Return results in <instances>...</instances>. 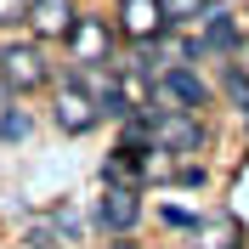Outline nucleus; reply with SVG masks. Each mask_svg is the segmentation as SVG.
I'll list each match as a JSON object with an SVG mask.
<instances>
[{
	"mask_svg": "<svg viewBox=\"0 0 249 249\" xmlns=\"http://www.w3.org/2000/svg\"><path fill=\"white\" fill-rule=\"evenodd\" d=\"M204 142H210V124L198 113H187V108H159L153 113V153L193 159V153H204Z\"/></svg>",
	"mask_w": 249,
	"mask_h": 249,
	"instance_id": "nucleus-1",
	"label": "nucleus"
},
{
	"mask_svg": "<svg viewBox=\"0 0 249 249\" xmlns=\"http://www.w3.org/2000/svg\"><path fill=\"white\" fill-rule=\"evenodd\" d=\"M113 34H119V23H108V17H74V34L62 46H68L74 68H113Z\"/></svg>",
	"mask_w": 249,
	"mask_h": 249,
	"instance_id": "nucleus-2",
	"label": "nucleus"
},
{
	"mask_svg": "<svg viewBox=\"0 0 249 249\" xmlns=\"http://www.w3.org/2000/svg\"><path fill=\"white\" fill-rule=\"evenodd\" d=\"M0 85H6V91H17V96L51 85V62H46V51L34 46V40L6 46V51H0Z\"/></svg>",
	"mask_w": 249,
	"mask_h": 249,
	"instance_id": "nucleus-3",
	"label": "nucleus"
},
{
	"mask_svg": "<svg viewBox=\"0 0 249 249\" xmlns=\"http://www.w3.org/2000/svg\"><path fill=\"white\" fill-rule=\"evenodd\" d=\"M51 119H57L62 136H85V130H96L102 124V108H96V96L79 85L74 74L57 85V108H51Z\"/></svg>",
	"mask_w": 249,
	"mask_h": 249,
	"instance_id": "nucleus-4",
	"label": "nucleus"
},
{
	"mask_svg": "<svg viewBox=\"0 0 249 249\" xmlns=\"http://www.w3.org/2000/svg\"><path fill=\"white\" fill-rule=\"evenodd\" d=\"M153 96L170 102V108H187V113H204V108H210V85H204V74L187 68V62H176V68H164V74L153 79Z\"/></svg>",
	"mask_w": 249,
	"mask_h": 249,
	"instance_id": "nucleus-5",
	"label": "nucleus"
},
{
	"mask_svg": "<svg viewBox=\"0 0 249 249\" xmlns=\"http://www.w3.org/2000/svg\"><path fill=\"white\" fill-rule=\"evenodd\" d=\"M136 221H142V187L102 181V198H96V227H102L108 238H124Z\"/></svg>",
	"mask_w": 249,
	"mask_h": 249,
	"instance_id": "nucleus-6",
	"label": "nucleus"
},
{
	"mask_svg": "<svg viewBox=\"0 0 249 249\" xmlns=\"http://www.w3.org/2000/svg\"><path fill=\"white\" fill-rule=\"evenodd\" d=\"M119 34L124 40H136V46H147V40H159V34L170 29V17H164V0H119Z\"/></svg>",
	"mask_w": 249,
	"mask_h": 249,
	"instance_id": "nucleus-7",
	"label": "nucleus"
},
{
	"mask_svg": "<svg viewBox=\"0 0 249 249\" xmlns=\"http://www.w3.org/2000/svg\"><path fill=\"white\" fill-rule=\"evenodd\" d=\"M74 17H79V12H74V0H34L23 29H29L40 46H46V40H68V34H74Z\"/></svg>",
	"mask_w": 249,
	"mask_h": 249,
	"instance_id": "nucleus-8",
	"label": "nucleus"
},
{
	"mask_svg": "<svg viewBox=\"0 0 249 249\" xmlns=\"http://www.w3.org/2000/svg\"><path fill=\"white\" fill-rule=\"evenodd\" d=\"M238 40H244V23H238L232 12H204V23H198V40H193V62L198 57H210V51H232Z\"/></svg>",
	"mask_w": 249,
	"mask_h": 249,
	"instance_id": "nucleus-9",
	"label": "nucleus"
},
{
	"mask_svg": "<svg viewBox=\"0 0 249 249\" xmlns=\"http://www.w3.org/2000/svg\"><path fill=\"white\" fill-rule=\"evenodd\" d=\"M238 244H244L238 215H215V227H204V221H198V249H238Z\"/></svg>",
	"mask_w": 249,
	"mask_h": 249,
	"instance_id": "nucleus-10",
	"label": "nucleus"
},
{
	"mask_svg": "<svg viewBox=\"0 0 249 249\" xmlns=\"http://www.w3.org/2000/svg\"><path fill=\"white\" fill-rule=\"evenodd\" d=\"M204 12H210V0H164V17H170L176 29H193V23H204Z\"/></svg>",
	"mask_w": 249,
	"mask_h": 249,
	"instance_id": "nucleus-11",
	"label": "nucleus"
},
{
	"mask_svg": "<svg viewBox=\"0 0 249 249\" xmlns=\"http://www.w3.org/2000/svg\"><path fill=\"white\" fill-rule=\"evenodd\" d=\"M221 91H227V102H232L238 113H249V74H244V68H232V62H227V74H221Z\"/></svg>",
	"mask_w": 249,
	"mask_h": 249,
	"instance_id": "nucleus-12",
	"label": "nucleus"
},
{
	"mask_svg": "<svg viewBox=\"0 0 249 249\" xmlns=\"http://www.w3.org/2000/svg\"><path fill=\"white\" fill-rule=\"evenodd\" d=\"M34 0H0V29H23Z\"/></svg>",
	"mask_w": 249,
	"mask_h": 249,
	"instance_id": "nucleus-13",
	"label": "nucleus"
},
{
	"mask_svg": "<svg viewBox=\"0 0 249 249\" xmlns=\"http://www.w3.org/2000/svg\"><path fill=\"white\" fill-rule=\"evenodd\" d=\"M29 136V113H0V142H23Z\"/></svg>",
	"mask_w": 249,
	"mask_h": 249,
	"instance_id": "nucleus-14",
	"label": "nucleus"
},
{
	"mask_svg": "<svg viewBox=\"0 0 249 249\" xmlns=\"http://www.w3.org/2000/svg\"><path fill=\"white\" fill-rule=\"evenodd\" d=\"M170 181H181V187H204V164H193V159H181Z\"/></svg>",
	"mask_w": 249,
	"mask_h": 249,
	"instance_id": "nucleus-15",
	"label": "nucleus"
},
{
	"mask_svg": "<svg viewBox=\"0 0 249 249\" xmlns=\"http://www.w3.org/2000/svg\"><path fill=\"white\" fill-rule=\"evenodd\" d=\"M108 249H142V244H124V238H113V244H108Z\"/></svg>",
	"mask_w": 249,
	"mask_h": 249,
	"instance_id": "nucleus-16",
	"label": "nucleus"
},
{
	"mask_svg": "<svg viewBox=\"0 0 249 249\" xmlns=\"http://www.w3.org/2000/svg\"><path fill=\"white\" fill-rule=\"evenodd\" d=\"M244 130H249V113H244Z\"/></svg>",
	"mask_w": 249,
	"mask_h": 249,
	"instance_id": "nucleus-17",
	"label": "nucleus"
}]
</instances>
